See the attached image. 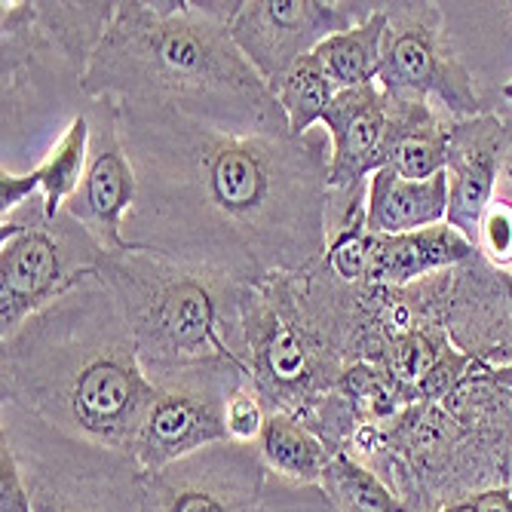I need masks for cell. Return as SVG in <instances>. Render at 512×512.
Wrapping results in <instances>:
<instances>
[{
  "instance_id": "6da1fadb",
  "label": "cell",
  "mask_w": 512,
  "mask_h": 512,
  "mask_svg": "<svg viewBox=\"0 0 512 512\" xmlns=\"http://www.w3.org/2000/svg\"><path fill=\"white\" fill-rule=\"evenodd\" d=\"M138 178L129 252H157L261 289L329 243V132L237 135L163 105L117 102Z\"/></svg>"
},
{
  "instance_id": "7a4b0ae2",
  "label": "cell",
  "mask_w": 512,
  "mask_h": 512,
  "mask_svg": "<svg viewBox=\"0 0 512 512\" xmlns=\"http://www.w3.org/2000/svg\"><path fill=\"white\" fill-rule=\"evenodd\" d=\"M240 0H117L92 56L89 99L163 105L237 135H292L270 86L230 37Z\"/></svg>"
},
{
  "instance_id": "3957f363",
  "label": "cell",
  "mask_w": 512,
  "mask_h": 512,
  "mask_svg": "<svg viewBox=\"0 0 512 512\" xmlns=\"http://www.w3.org/2000/svg\"><path fill=\"white\" fill-rule=\"evenodd\" d=\"M151 396L129 322L99 273L0 341V399L77 439L132 454Z\"/></svg>"
},
{
  "instance_id": "277c9868",
  "label": "cell",
  "mask_w": 512,
  "mask_h": 512,
  "mask_svg": "<svg viewBox=\"0 0 512 512\" xmlns=\"http://www.w3.org/2000/svg\"><path fill=\"white\" fill-rule=\"evenodd\" d=\"M375 470L411 512L512 485V399L488 365L439 402H414L384 427H359L344 448Z\"/></svg>"
},
{
  "instance_id": "5b68a950",
  "label": "cell",
  "mask_w": 512,
  "mask_h": 512,
  "mask_svg": "<svg viewBox=\"0 0 512 512\" xmlns=\"http://www.w3.org/2000/svg\"><path fill=\"white\" fill-rule=\"evenodd\" d=\"M99 276L129 322L151 384L209 359L246 365L252 286L157 252H105Z\"/></svg>"
},
{
  "instance_id": "8992f818",
  "label": "cell",
  "mask_w": 512,
  "mask_h": 512,
  "mask_svg": "<svg viewBox=\"0 0 512 512\" xmlns=\"http://www.w3.org/2000/svg\"><path fill=\"white\" fill-rule=\"evenodd\" d=\"M4 50V172L37 169L68 126L89 108L86 68L46 34L28 0H4L0 10Z\"/></svg>"
},
{
  "instance_id": "52a82bcc",
  "label": "cell",
  "mask_w": 512,
  "mask_h": 512,
  "mask_svg": "<svg viewBox=\"0 0 512 512\" xmlns=\"http://www.w3.org/2000/svg\"><path fill=\"white\" fill-rule=\"evenodd\" d=\"M0 442L10 445L34 512H138L145 470L126 451L77 439L0 399Z\"/></svg>"
},
{
  "instance_id": "ba28073f",
  "label": "cell",
  "mask_w": 512,
  "mask_h": 512,
  "mask_svg": "<svg viewBox=\"0 0 512 512\" xmlns=\"http://www.w3.org/2000/svg\"><path fill=\"white\" fill-rule=\"evenodd\" d=\"M102 258L99 240L65 209L46 215L43 197L0 215V341L96 276Z\"/></svg>"
},
{
  "instance_id": "9c48e42d",
  "label": "cell",
  "mask_w": 512,
  "mask_h": 512,
  "mask_svg": "<svg viewBox=\"0 0 512 512\" xmlns=\"http://www.w3.org/2000/svg\"><path fill=\"white\" fill-rule=\"evenodd\" d=\"M387 31L381 46L378 83L393 102L433 105L454 120L485 111L482 92L454 50L442 4H381Z\"/></svg>"
},
{
  "instance_id": "30bf717a",
  "label": "cell",
  "mask_w": 512,
  "mask_h": 512,
  "mask_svg": "<svg viewBox=\"0 0 512 512\" xmlns=\"http://www.w3.org/2000/svg\"><path fill=\"white\" fill-rule=\"evenodd\" d=\"M249 368L237 359H209L154 381V396L138 427L132 457L145 473L191 457L215 442H227L224 411Z\"/></svg>"
},
{
  "instance_id": "8fae6325",
  "label": "cell",
  "mask_w": 512,
  "mask_h": 512,
  "mask_svg": "<svg viewBox=\"0 0 512 512\" xmlns=\"http://www.w3.org/2000/svg\"><path fill=\"white\" fill-rule=\"evenodd\" d=\"M375 7L350 0H240L230 37L261 80L273 86L329 37L365 22Z\"/></svg>"
},
{
  "instance_id": "7c38bea8",
  "label": "cell",
  "mask_w": 512,
  "mask_h": 512,
  "mask_svg": "<svg viewBox=\"0 0 512 512\" xmlns=\"http://www.w3.org/2000/svg\"><path fill=\"white\" fill-rule=\"evenodd\" d=\"M267 479L258 445L215 442L145 473L138 512H258Z\"/></svg>"
},
{
  "instance_id": "4fadbf2b",
  "label": "cell",
  "mask_w": 512,
  "mask_h": 512,
  "mask_svg": "<svg viewBox=\"0 0 512 512\" xmlns=\"http://www.w3.org/2000/svg\"><path fill=\"white\" fill-rule=\"evenodd\" d=\"M138 178L123 142L117 99L89 102V160L80 188L65 203L105 252H129L123 240V221L135 206Z\"/></svg>"
},
{
  "instance_id": "5bb4252c",
  "label": "cell",
  "mask_w": 512,
  "mask_h": 512,
  "mask_svg": "<svg viewBox=\"0 0 512 512\" xmlns=\"http://www.w3.org/2000/svg\"><path fill=\"white\" fill-rule=\"evenodd\" d=\"M332 142L329 191H350L368 181L371 172L390 166L396 145V102L381 83L344 89L322 114Z\"/></svg>"
},
{
  "instance_id": "9a60e30c",
  "label": "cell",
  "mask_w": 512,
  "mask_h": 512,
  "mask_svg": "<svg viewBox=\"0 0 512 512\" xmlns=\"http://www.w3.org/2000/svg\"><path fill=\"white\" fill-rule=\"evenodd\" d=\"M506 163V123L497 114L454 120L448 148V224L476 246L479 224L497 197Z\"/></svg>"
},
{
  "instance_id": "2e32d148",
  "label": "cell",
  "mask_w": 512,
  "mask_h": 512,
  "mask_svg": "<svg viewBox=\"0 0 512 512\" xmlns=\"http://www.w3.org/2000/svg\"><path fill=\"white\" fill-rule=\"evenodd\" d=\"M473 255L476 246L448 221L414 234H368L365 286L402 289L470 261Z\"/></svg>"
},
{
  "instance_id": "e0dca14e",
  "label": "cell",
  "mask_w": 512,
  "mask_h": 512,
  "mask_svg": "<svg viewBox=\"0 0 512 512\" xmlns=\"http://www.w3.org/2000/svg\"><path fill=\"white\" fill-rule=\"evenodd\" d=\"M448 221V172L427 181L402 178L393 166L368 175L365 224L368 234H414Z\"/></svg>"
},
{
  "instance_id": "ac0fdd59",
  "label": "cell",
  "mask_w": 512,
  "mask_h": 512,
  "mask_svg": "<svg viewBox=\"0 0 512 512\" xmlns=\"http://www.w3.org/2000/svg\"><path fill=\"white\" fill-rule=\"evenodd\" d=\"M255 445L270 476H279L295 485H319L335 457V451L325 445V439L316 430L283 411L267 414V424Z\"/></svg>"
},
{
  "instance_id": "d6986e66",
  "label": "cell",
  "mask_w": 512,
  "mask_h": 512,
  "mask_svg": "<svg viewBox=\"0 0 512 512\" xmlns=\"http://www.w3.org/2000/svg\"><path fill=\"white\" fill-rule=\"evenodd\" d=\"M396 145L390 166L411 181H427L448 166L451 126L454 117L442 114L433 105L396 102Z\"/></svg>"
},
{
  "instance_id": "ffe728a7",
  "label": "cell",
  "mask_w": 512,
  "mask_h": 512,
  "mask_svg": "<svg viewBox=\"0 0 512 512\" xmlns=\"http://www.w3.org/2000/svg\"><path fill=\"white\" fill-rule=\"evenodd\" d=\"M384 31H387V13L378 4L375 13H371L365 22L329 37L319 46L316 56H319L325 74H329L335 92L356 89V86L378 80Z\"/></svg>"
},
{
  "instance_id": "44dd1931",
  "label": "cell",
  "mask_w": 512,
  "mask_h": 512,
  "mask_svg": "<svg viewBox=\"0 0 512 512\" xmlns=\"http://www.w3.org/2000/svg\"><path fill=\"white\" fill-rule=\"evenodd\" d=\"M319 488L329 494L338 512H411L375 470L347 451L332 457Z\"/></svg>"
},
{
  "instance_id": "7402d4cb",
  "label": "cell",
  "mask_w": 512,
  "mask_h": 512,
  "mask_svg": "<svg viewBox=\"0 0 512 512\" xmlns=\"http://www.w3.org/2000/svg\"><path fill=\"white\" fill-rule=\"evenodd\" d=\"M270 92L276 96L279 108H283L289 132L295 138H304L316 123H322L325 108H329L332 99L338 96L316 53L295 62L283 77L270 86Z\"/></svg>"
},
{
  "instance_id": "603a6c76",
  "label": "cell",
  "mask_w": 512,
  "mask_h": 512,
  "mask_svg": "<svg viewBox=\"0 0 512 512\" xmlns=\"http://www.w3.org/2000/svg\"><path fill=\"white\" fill-rule=\"evenodd\" d=\"M86 160H89V108L68 126V132L53 145V151L43 157V163L31 169V175L40 184L46 215H59L65 203L74 197L86 172Z\"/></svg>"
},
{
  "instance_id": "cb8c5ba5",
  "label": "cell",
  "mask_w": 512,
  "mask_h": 512,
  "mask_svg": "<svg viewBox=\"0 0 512 512\" xmlns=\"http://www.w3.org/2000/svg\"><path fill=\"white\" fill-rule=\"evenodd\" d=\"M476 252L497 270H512V197H494L488 206L479 237H476Z\"/></svg>"
},
{
  "instance_id": "d4e9b609",
  "label": "cell",
  "mask_w": 512,
  "mask_h": 512,
  "mask_svg": "<svg viewBox=\"0 0 512 512\" xmlns=\"http://www.w3.org/2000/svg\"><path fill=\"white\" fill-rule=\"evenodd\" d=\"M267 405L258 396V390L249 384H243L234 396L227 402L224 411V424H227V439L230 442H243V445H255L264 424H267Z\"/></svg>"
},
{
  "instance_id": "484cf974",
  "label": "cell",
  "mask_w": 512,
  "mask_h": 512,
  "mask_svg": "<svg viewBox=\"0 0 512 512\" xmlns=\"http://www.w3.org/2000/svg\"><path fill=\"white\" fill-rule=\"evenodd\" d=\"M258 512H338V509L319 485H295L279 476H270Z\"/></svg>"
},
{
  "instance_id": "4316f807",
  "label": "cell",
  "mask_w": 512,
  "mask_h": 512,
  "mask_svg": "<svg viewBox=\"0 0 512 512\" xmlns=\"http://www.w3.org/2000/svg\"><path fill=\"white\" fill-rule=\"evenodd\" d=\"M0 512H34L19 460L4 442H0Z\"/></svg>"
},
{
  "instance_id": "83f0119b",
  "label": "cell",
  "mask_w": 512,
  "mask_h": 512,
  "mask_svg": "<svg viewBox=\"0 0 512 512\" xmlns=\"http://www.w3.org/2000/svg\"><path fill=\"white\" fill-rule=\"evenodd\" d=\"M439 512H512V485H500V488H488L479 494L463 497Z\"/></svg>"
},
{
  "instance_id": "f1b7e54d",
  "label": "cell",
  "mask_w": 512,
  "mask_h": 512,
  "mask_svg": "<svg viewBox=\"0 0 512 512\" xmlns=\"http://www.w3.org/2000/svg\"><path fill=\"white\" fill-rule=\"evenodd\" d=\"M503 292H506V307H509V322H512V270H500Z\"/></svg>"
},
{
  "instance_id": "f546056e",
  "label": "cell",
  "mask_w": 512,
  "mask_h": 512,
  "mask_svg": "<svg viewBox=\"0 0 512 512\" xmlns=\"http://www.w3.org/2000/svg\"><path fill=\"white\" fill-rule=\"evenodd\" d=\"M497 96H500V102L512 105V77H506V80L500 83V89H497Z\"/></svg>"
}]
</instances>
